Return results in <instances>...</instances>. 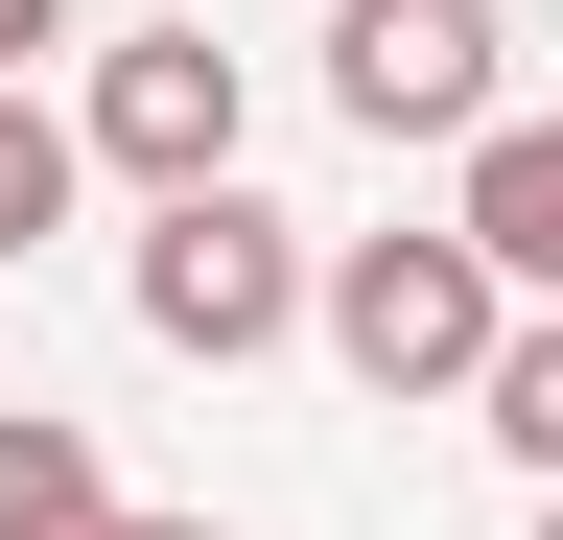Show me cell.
<instances>
[{"instance_id":"6da1fadb","label":"cell","mask_w":563,"mask_h":540,"mask_svg":"<svg viewBox=\"0 0 563 540\" xmlns=\"http://www.w3.org/2000/svg\"><path fill=\"white\" fill-rule=\"evenodd\" d=\"M329 353L376 399H493V353H517V283L422 212V235H329Z\"/></svg>"},{"instance_id":"7a4b0ae2","label":"cell","mask_w":563,"mask_h":540,"mask_svg":"<svg viewBox=\"0 0 563 540\" xmlns=\"http://www.w3.org/2000/svg\"><path fill=\"white\" fill-rule=\"evenodd\" d=\"M141 329H165V353H282V329H329V258L258 212V188H188V212H141Z\"/></svg>"},{"instance_id":"3957f363","label":"cell","mask_w":563,"mask_h":540,"mask_svg":"<svg viewBox=\"0 0 563 540\" xmlns=\"http://www.w3.org/2000/svg\"><path fill=\"white\" fill-rule=\"evenodd\" d=\"M493 47H517V24H493V0H329V95H352V142H493V118H517V95H493Z\"/></svg>"},{"instance_id":"277c9868","label":"cell","mask_w":563,"mask_h":540,"mask_svg":"<svg viewBox=\"0 0 563 540\" xmlns=\"http://www.w3.org/2000/svg\"><path fill=\"white\" fill-rule=\"evenodd\" d=\"M235 118H258V71H235L211 24H118V47H95V165L165 188V212H188V188H235Z\"/></svg>"},{"instance_id":"5b68a950","label":"cell","mask_w":563,"mask_h":540,"mask_svg":"<svg viewBox=\"0 0 563 540\" xmlns=\"http://www.w3.org/2000/svg\"><path fill=\"white\" fill-rule=\"evenodd\" d=\"M446 235H470L517 306H563V118H493V142L446 165Z\"/></svg>"},{"instance_id":"8992f818","label":"cell","mask_w":563,"mask_h":540,"mask_svg":"<svg viewBox=\"0 0 563 540\" xmlns=\"http://www.w3.org/2000/svg\"><path fill=\"white\" fill-rule=\"evenodd\" d=\"M0 540H118V470H95V423L0 399Z\"/></svg>"},{"instance_id":"52a82bcc","label":"cell","mask_w":563,"mask_h":540,"mask_svg":"<svg viewBox=\"0 0 563 540\" xmlns=\"http://www.w3.org/2000/svg\"><path fill=\"white\" fill-rule=\"evenodd\" d=\"M70 188H95V118L0 95V258H24V235H70Z\"/></svg>"},{"instance_id":"ba28073f","label":"cell","mask_w":563,"mask_h":540,"mask_svg":"<svg viewBox=\"0 0 563 540\" xmlns=\"http://www.w3.org/2000/svg\"><path fill=\"white\" fill-rule=\"evenodd\" d=\"M470 423H493V447L563 494V306H517V353H493V399H470Z\"/></svg>"},{"instance_id":"9c48e42d","label":"cell","mask_w":563,"mask_h":540,"mask_svg":"<svg viewBox=\"0 0 563 540\" xmlns=\"http://www.w3.org/2000/svg\"><path fill=\"white\" fill-rule=\"evenodd\" d=\"M24 47H70V0H0V95H24Z\"/></svg>"},{"instance_id":"30bf717a","label":"cell","mask_w":563,"mask_h":540,"mask_svg":"<svg viewBox=\"0 0 563 540\" xmlns=\"http://www.w3.org/2000/svg\"><path fill=\"white\" fill-rule=\"evenodd\" d=\"M118 540H235V517H118Z\"/></svg>"},{"instance_id":"8fae6325","label":"cell","mask_w":563,"mask_h":540,"mask_svg":"<svg viewBox=\"0 0 563 540\" xmlns=\"http://www.w3.org/2000/svg\"><path fill=\"white\" fill-rule=\"evenodd\" d=\"M540 540H563V494H540Z\"/></svg>"}]
</instances>
